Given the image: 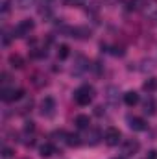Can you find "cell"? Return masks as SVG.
I'll return each mask as SVG.
<instances>
[{"label":"cell","mask_w":157,"mask_h":159,"mask_svg":"<svg viewBox=\"0 0 157 159\" xmlns=\"http://www.w3.org/2000/svg\"><path fill=\"white\" fill-rule=\"evenodd\" d=\"M32 83H34L35 87H41V85H46V78H43L41 74H35V76L32 78Z\"/></svg>","instance_id":"23"},{"label":"cell","mask_w":157,"mask_h":159,"mask_svg":"<svg viewBox=\"0 0 157 159\" xmlns=\"http://www.w3.org/2000/svg\"><path fill=\"white\" fill-rule=\"evenodd\" d=\"M24 131H26V133H32V131H35V122L28 120V122L24 124Z\"/></svg>","instance_id":"24"},{"label":"cell","mask_w":157,"mask_h":159,"mask_svg":"<svg viewBox=\"0 0 157 159\" xmlns=\"http://www.w3.org/2000/svg\"><path fill=\"white\" fill-rule=\"evenodd\" d=\"M100 137H102V133H100L98 129H91V131L87 133V143H89V144H96V143L100 141Z\"/></svg>","instance_id":"18"},{"label":"cell","mask_w":157,"mask_h":159,"mask_svg":"<svg viewBox=\"0 0 157 159\" xmlns=\"http://www.w3.org/2000/svg\"><path fill=\"white\" fill-rule=\"evenodd\" d=\"M120 139H122V135H120L118 128H113V126H109V128L105 129V133H104V141H105L109 146H117L118 143H120Z\"/></svg>","instance_id":"4"},{"label":"cell","mask_w":157,"mask_h":159,"mask_svg":"<svg viewBox=\"0 0 157 159\" xmlns=\"http://www.w3.org/2000/svg\"><path fill=\"white\" fill-rule=\"evenodd\" d=\"M144 113H146L148 117H152V115L157 113V102L154 98H148V100L144 102Z\"/></svg>","instance_id":"13"},{"label":"cell","mask_w":157,"mask_h":159,"mask_svg":"<svg viewBox=\"0 0 157 159\" xmlns=\"http://www.w3.org/2000/svg\"><path fill=\"white\" fill-rule=\"evenodd\" d=\"M17 6H19L20 9H28V7L35 6V0H17Z\"/></svg>","instance_id":"22"},{"label":"cell","mask_w":157,"mask_h":159,"mask_svg":"<svg viewBox=\"0 0 157 159\" xmlns=\"http://www.w3.org/2000/svg\"><path fill=\"white\" fill-rule=\"evenodd\" d=\"M92 94H94V89L91 85H81L78 91L74 93V100L79 106H89L92 102Z\"/></svg>","instance_id":"1"},{"label":"cell","mask_w":157,"mask_h":159,"mask_svg":"<svg viewBox=\"0 0 157 159\" xmlns=\"http://www.w3.org/2000/svg\"><path fill=\"white\" fill-rule=\"evenodd\" d=\"M139 148H141L139 141H135V139H128V141L124 143V146H122V154H124V156H133V154L139 152Z\"/></svg>","instance_id":"7"},{"label":"cell","mask_w":157,"mask_h":159,"mask_svg":"<svg viewBox=\"0 0 157 159\" xmlns=\"http://www.w3.org/2000/svg\"><path fill=\"white\" fill-rule=\"evenodd\" d=\"M117 159H126V157H117Z\"/></svg>","instance_id":"32"},{"label":"cell","mask_w":157,"mask_h":159,"mask_svg":"<svg viewBox=\"0 0 157 159\" xmlns=\"http://www.w3.org/2000/svg\"><path fill=\"white\" fill-rule=\"evenodd\" d=\"M146 159H157V150H150L148 156H146Z\"/></svg>","instance_id":"29"},{"label":"cell","mask_w":157,"mask_h":159,"mask_svg":"<svg viewBox=\"0 0 157 159\" xmlns=\"http://www.w3.org/2000/svg\"><path fill=\"white\" fill-rule=\"evenodd\" d=\"M79 143H81V141H79V137L76 133H69V139H67V144H69V146H78Z\"/></svg>","instance_id":"21"},{"label":"cell","mask_w":157,"mask_h":159,"mask_svg":"<svg viewBox=\"0 0 157 159\" xmlns=\"http://www.w3.org/2000/svg\"><path fill=\"white\" fill-rule=\"evenodd\" d=\"M34 28H35V24H34V20H30V19H24V20H20L19 24H17V28H15V37H26V35H30L32 32H34Z\"/></svg>","instance_id":"3"},{"label":"cell","mask_w":157,"mask_h":159,"mask_svg":"<svg viewBox=\"0 0 157 159\" xmlns=\"http://www.w3.org/2000/svg\"><path fill=\"white\" fill-rule=\"evenodd\" d=\"M102 113H104V107H102V106H98V107H96V115H102Z\"/></svg>","instance_id":"31"},{"label":"cell","mask_w":157,"mask_h":159,"mask_svg":"<svg viewBox=\"0 0 157 159\" xmlns=\"http://www.w3.org/2000/svg\"><path fill=\"white\" fill-rule=\"evenodd\" d=\"M141 9H142L144 17L155 19L157 17V0H142L141 2Z\"/></svg>","instance_id":"5"},{"label":"cell","mask_w":157,"mask_h":159,"mask_svg":"<svg viewBox=\"0 0 157 159\" xmlns=\"http://www.w3.org/2000/svg\"><path fill=\"white\" fill-rule=\"evenodd\" d=\"M69 54H70V48H69L67 44H59V48H57V57H59V59H67Z\"/></svg>","instance_id":"19"},{"label":"cell","mask_w":157,"mask_h":159,"mask_svg":"<svg viewBox=\"0 0 157 159\" xmlns=\"http://www.w3.org/2000/svg\"><path fill=\"white\" fill-rule=\"evenodd\" d=\"M154 69H155L154 59H146V61H142V67H141L142 72H148V70H154Z\"/></svg>","instance_id":"20"},{"label":"cell","mask_w":157,"mask_h":159,"mask_svg":"<svg viewBox=\"0 0 157 159\" xmlns=\"http://www.w3.org/2000/svg\"><path fill=\"white\" fill-rule=\"evenodd\" d=\"M7 11H9V2L6 0V2L2 4V15H7Z\"/></svg>","instance_id":"27"},{"label":"cell","mask_w":157,"mask_h":159,"mask_svg":"<svg viewBox=\"0 0 157 159\" xmlns=\"http://www.w3.org/2000/svg\"><path fill=\"white\" fill-rule=\"evenodd\" d=\"M52 139L56 141V143H67V139H69V133L65 131V129H57V131H54L52 133Z\"/></svg>","instance_id":"17"},{"label":"cell","mask_w":157,"mask_h":159,"mask_svg":"<svg viewBox=\"0 0 157 159\" xmlns=\"http://www.w3.org/2000/svg\"><path fill=\"white\" fill-rule=\"evenodd\" d=\"M54 113H56V100L52 96H46L41 102V115L43 117H52Z\"/></svg>","instance_id":"6"},{"label":"cell","mask_w":157,"mask_h":159,"mask_svg":"<svg viewBox=\"0 0 157 159\" xmlns=\"http://www.w3.org/2000/svg\"><path fill=\"white\" fill-rule=\"evenodd\" d=\"M74 124H76L78 129H89L91 119H89V115H78V117L74 119Z\"/></svg>","instance_id":"11"},{"label":"cell","mask_w":157,"mask_h":159,"mask_svg":"<svg viewBox=\"0 0 157 159\" xmlns=\"http://www.w3.org/2000/svg\"><path fill=\"white\" fill-rule=\"evenodd\" d=\"M111 54H113V56H120V57H122V56L126 54V50H124V48H118V46H113Z\"/></svg>","instance_id":"26"},{"label":"cell","mask_w":157,"mask_h":159,"mask_svg":"<svg viewBox=\"0 0 157 159\" xmlns=\"http://www.w3.org/2000/svg\"><path fill=\"white\" fill-rule=\"evenodd\" d=\"M129 128L133 131H144L146 129V122L141 117H133V119H129Z\"/></svg>","instance_id":"10"},{"label":"cell","mask_w":157,"mask_h":159,"mask_svg":"<svg viewBox=\"0 0 157 159\" xmlns=\"http://www.w3.org/2000/svg\"><path fill=\"white\" fill-rule=\"evenodd\" d=\"M70 34H72V37H78V39H87V37H91V30L85 28V26L70 28Z\"/></svg>","instance_id":"9"},{"label":"cell","mask_w":157,"mask_h":159,"mask_svg":"<svg viewBox=\"0 0 157 159\" xmlns=\"http://www.w3.org/2000/svg\"><path fill=\"white\" fill-rule=\"evenodd\" d=\"M2 157H4V159L13 157V150H11V148H7V146H4V148H2Z\"/></svg>","instance_id":"25"},{"label":"cell","mask_w":157,"mask_h":159,"mask_svg":"<svg viewBox=\"0 0 157 159\" xmlns=\"http://www.w3.org/2000/svg\"><path fill=\"white\" fill-rule=\"evenodd\" d=\"M2 44H4V46H7V44H9V35H7L6 32L2 34Z\"/></svg>","instance_id":"28"},{"label":"cell","mask_w":157,"mask_h":159,"mask_svg":"<svg viewBox=\"0 0 157 159\" xmlns=\"http://www.w3.org/2000/svg\"><path fill=\"white\" fill-rule=\"evenodd\" d=\"M118 87H115V85H109L107 89H105V98H107V102L109 104H118Z\"/></svg>","instance_id":"8"},{"label":"cell","mask_w":157,"mask_h":159,"mask_svg":"<svg viewBox=\"0 0 157 159\" xmlns=\"http://www.w3.org/2000/svg\"><path fill=\"white\" fill-rule=\"evenodd\" d=\"M124 104L129 106V107L137 106V104H139V94H137L135 91H128V93L124 94Z\"/></svg>","instance_id":"12"},{"label":"cell","mask_w":157,"mask_h":159,"mask_svg":"<svg viewBox=\"0 0 157 159\" xmlns=\"http://www.w3.org/2000/svg\"><path fill=\"white\" fill-rule=\"evenodd\" d=\"M83 0H67V4H70V6H79Z\"/></svg>","instance_id":"30"},{"label":"cell","mask_w":157,"mask_h":159,"mask_svg":"<svg viewBox=\"0 0 157 159\" xmlns=\"http://www.w3.org/2000/svg\"><path fill=\"white\" fill-rule=\"evenodd\" d=\"M142 89H144L146 93H155L157 91V78H148L142 83Z\"/></svg>","instance_id":"16"},{"label":"cell","mask_w":157,"mask_h":159,"mask_svg":"<svg viewBox=\"0 0 157 159\" xmlns=\"http://www.w3.org/2000/svg\"><path fill=\"white\" fill-rule=\"evenodd\" d=\"M9 65H11L13 69H22V67H24V59H22V56H19V54H11V56H9Z\"/></svg>","instance_id":"15"},{"label":"cell","mask_w":157,"mask_h":159,"mask_svg":"<svg viewBox=\"0 0 157 159\" xmlns=\"http://www.w3.org/2000/svg\"><path fill=\"white\" fill-rule=\"evenodd\" d=\"M54 152H56V148H54V144H50V143H44V144L39 146L41 157H50V156H54Z\"/></svg>","instance_id":"14"},{"label":"cell","mask_w":157,"mask_h":159,"mask_svg":"<svg viewBox=\"0 0 157 159\" xmlns=\"http://www.w3.org/2000/svg\"><path fill=\"white\" fill-rule=\"evenodd\" d=\"M0 98L4 102H17V100L24 98V91L22 89H15V87H2Z\"/></svg>","instance_id":"2"}]
</instances>
